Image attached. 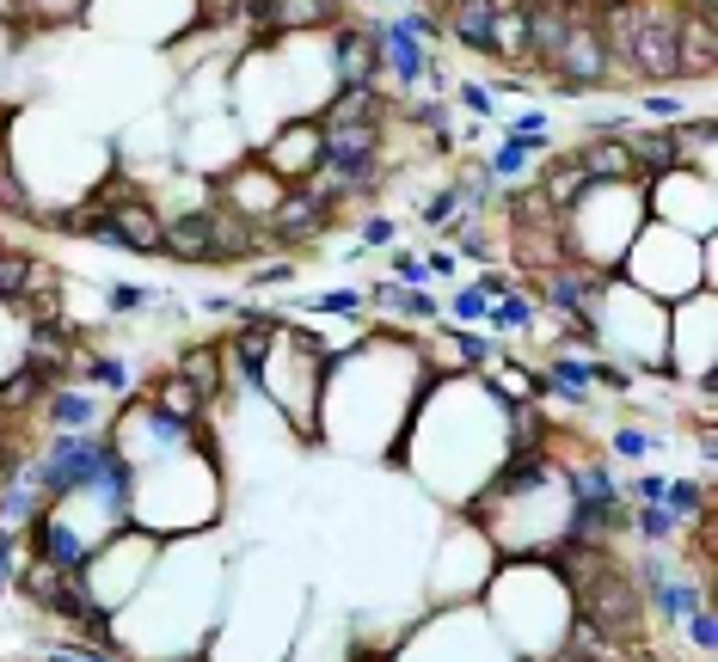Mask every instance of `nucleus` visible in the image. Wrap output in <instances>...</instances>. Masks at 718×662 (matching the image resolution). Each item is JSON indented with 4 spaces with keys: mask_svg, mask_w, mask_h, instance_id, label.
I'll return each mask as SVG.
<instances>
[{
    "mask_svg": "<svg viewBox=\"0 0 718 662\" xmlns=\"http://www.w3.org/2000/svg\"><path fill=\"white\" fill-rule=\"evenodd\" d=\"M609 49H602V32H595V25H571V32H565V44L553 49V62H547V74L559 80V93L565 98H578V93H590V86H602V80H609Z\"/></svg>",
    "mask_w": 718,
    "mask_h": 662,
    "instance_id": "f257e3e1",
    "label": "nucleus"
},
{
    "mask_svg": "<svg viewBox=\"0 0 718 662\" xmlns=\"http://www.w3.org/2000/svg\"><path fill=\"white\" fill-rule=\"evenodd\" d=\"M626 68L645 74V80H682V56H675V13H670V7L645 0L639 32H633V44H626Z\"/></svg>",
    "mask_w": 718,
    "mask_h": 662,
    "instance_id": "f03ea898",
    "label": "nucleus"
},
{
    "mask_svg": "<svg viewBox=\"0 0 718 662\" xmlns=\"http://www.w3.org/2000/svg\"><path fill=\"white\" fill-rule=\"evenodd\" d=\"M338 216L332 202H320L313 190L289 185L277 202H270V216H265V240L270 246H308V240H320L326 233V221Z\"/></svg>",
    "mask_w": 718,
    "mask_h": 662,
    "instance_id": "7ed1b4c3",
    "label": "nucleus"
},
{
    "mask_svg": "<svg viewBox=\"0 0 718 662\" xmlns=\"http://www.w3.org/2000/svg\"><path fill=\"white\" fill-rule=\"evenodd\" d=\"M578 25L571 0H522V37H529V68H547L553 49L565 44V32Z\"/></svg>",
    "mask_w": 718,
    "mask_h": 662,
    "instance_id": "20e7f679",
    "label": "nucleus"
},
{
    "mask_svg": "<svg viewBox=\"0 0 718 662\" xmlns=\"http://www.w3.org/2000/svg\"><path fill=\"white\" fill-rule=\"evenodd\" d=\"M541 289H547V301L565 313V320H583L590 325L595 301L609 294V282L595 277V270H571V264H553V270H541Z\"/></svg>",
    "mask_w": 718,
    "mask_h": 662,
    "instance_id": "39448f33",
    "label": "nucleus"
},
{
    "mask_svg": "<svg viewBox=\"0 0 718 662\" xmlns=\"http://www.w3.org/2000/svg\"><path fill=\"white\" fill-rule=\"evenodd\" d=\"M258 19V32H320V25H338V0H252L246 7Z\"/></svg>",
    "mask_w": 718,
    "mask_h": 662,
    "instance_id": "423d86ee",
    "label": "nucleus"
},
{
    "mask_svg": "<svg viewBox=\"0 0 718 662\" xmlns=\"http://www.w3.org/2000/svg\"><path fill=\"white\" fill-rule=\"evenodd\" d=\"M332 74H338V86H375V80H381L375 32H357V25H344V32L332 37Z\"/></svg>",
    "mask_w": 718,
    "mask_h": 662,
    "instance_id": "0eeeda50",
    "label": "nucleus"
},
{
    "mask_svg": "<svg viewBox=\"0 0 718 662\" xmlns=\"http://www.w3.org/2000/svg\"><path fill=\"white\" fill-rule=\"evenodd\" d=\"M626 148V154H633V166H639V178L645 172H682V136H675V124L670 129H621V136H614Z\"/></svg>",
    "mask_w": 718,
    "mask_h": 662,
    "instance_id": "6e6552de",
    "label": "nucleus"
},
{
    "mask_svg": "<svg viewBox=\"0 0 718 662\" xmlns=\"http://www.w3.org/2000/svg\"><path fill=\"white\" fill-rule=\"evenodd\" d=\"M32 553L44 558V565H56V570H86L93 546H86V539H80L62 515H37V522H32Z\"/></svg>",
    "mask_w": 718,
    "mask_h": 662,
    "instance_id": "1a4fd4ad",
    "label": "nucleus"
},
{
    "mask_svg": "<svg viewBox=\"0 0 718 662\" xmlns=\"http://www.w3.org/2000/svg\"><path fill=\"white\" fill-rule=\"evenodd\" d=\"M320 166H381V129L350 124V129H320Z\"/></svg>",
    "mask_w": 718,
    "mask_h": 662,
    "instance_id": "9d476101",
    "label": "nucleus"
},
{
    "mask_svg": "<svg viewBox=\"0 0 718 662\" xmlns=\"http://www.w3.org/2000/svg\"><path fill=\"white\" fill-rule=\"evenodd\" d=\"M381 117H387V98H381V86H332L326 111H320V129H350V124L381 129Z\"/></svg>",
    "mask_w": 718,
    "mask_h": 662,
    "instance_id": "9b49d317",
    "label": "nucleus"
},
{
    "mask_svg": "<svg viewBox=\"0 0 718 662\" xmlns=\"http://www.w3.org/2000/svg\"><path fill=\"white\" fill-rule=\"evenodd\" d=\"M571 160H578V172L590 178V185H626V178H639L633 154H626L614 136H590L583 148H571Z\"/></svg>",
    "mask_w": 718,
    "mask_h": 662,
    "instance_id": "f8f14e48",
    "label": "nucleus"
},
{
    "mask_svg": "<svg viewBox=\"0 0 718 662\" xmlns=\"http://www.w3.org/2000/svg\"><path fill=\"white\" fill-rule=\"evenodd\" d=\"M713 49H718V37H713V13H706V7H694L687 19H675V56H682L687 80L713 74Z\"/></svg>",
    "mask_w": 718,
    "mask_h": 662,
    "instance_id": "ddd939ff",
    "label": "nucleus"
},
{
    "mask_svg": "<svg viewBox=\"0 0 718 662\" xmlns=\"http://www.w3.org/2000/svg\"><path fill=\"white\" fill-rule=\"evenodd\" d=\"M375 49H381V62L393 68V80H399V86H418L424 68H430L424 44L406 32V25H375Z\"/></svg>",
    "mask_w": 718,
    "mask_h": 662,
    "instance_id": "4468645a",
    "label": "nucleus"
},
{
    "mask_svg": "<svg viewBox=\"0 0 718 662\" xmlns=\"http://www.w3.org/2000/svg\"><path fill=\"white\" fill-rule=\"evenodd\" d=\"M491 25H498L491 0H461V7L442 13V32H449L461 49H473V56H491Z\"/></svg>",
    "mask_w": 718,
    "mask_h": 662,
    "instance_id": "2eb2a0df",
    "label": "nucleus"
},
{
    "mask_svg": "<svg viewBox=\"0 0 718 662\" xmlns=\"http://www.w3.org/2000/svg\"><path fill=\"white\" fill-rule=\"evenodd\" d=\"M160 258L209 264V209H190V216L166 221V233H160Z\"/></svg>",
    "mask_w": 718,
    "mask_h": 662,
    "instance_id": "dca6fc26",
    "label": "nucleus"
},
{
    "mask_svg": "<svg viewBox=\"0 0 718 662\" xmlns=\"http://www.w3.org/2000/svg\"><path fill=\"white\" fill-rule=\"evenodd\" d=\"M265 160H270L277 172H289V178L301 185V178H308V172L320 166V124H296V129H282V141L270 148Z\"/></svg>",
    "mask_w": 718,
    "mask_h": 662,
    "instance_id": "f3484780",
    "label": "nucleus"
},
{
    "mask_svg": "<svg viewBox=\"0 0 718 662\" xmlns=\"http://www.w3.org/2000/svg\"><path fill=\"white\" fill-rule=\"evenodd\" d=\"M25 350H32V369L44 374H62L68 362H74V350H68V325L56 320V325H32V344H25Z\"/></svg>",
    "mask_w": 718,
    "mask_h": 662,
    "instance_id": "a211bd4d",
    "label": "nucleus"
},
{
    "mask_svg": "<svg viewBox=\"0 0 718 662\" xmlns=\"http://www.w3.org/2000/svg\"><path fill=\"white\" fill-rule=\"evenodd\" d=\"M565 485H571V503H621L609 466H578V473H565Z\"/></svg>",
    "mask_w": 718,
    "mask_h": 662,
    "instance_id": "6ab92c4d",
    "label": "nucleus"
},
{
    "mask_svg": "<svg viewBox=\"0 0 718 662\" xmlns=\"http://www.w3.org/2000/svg\"><path fill=\"white\" fill-rule=\"evenodd\" d=\"M32 277H37V264L25 258V252L0 246V301H19V294L32 289Z\"/></svg>",
    "mask_w": 718,
    "mask_h": 662,
    "instance_id": "aec40b11",
    "label": "nucleus"
},
{
    "mask_svg": "<svg viewBox=\"0 0 718 662\" xmlns=\"http://www.w3.org/2000/svg\"><path fill=\"white\" fill-rule=\"evenodd\" d=\"M49 423H56V435L93 430V399H80V393H56V399H49Z\"/></svg>",
    "mask_w": 718,
    "mask_h": 662,
    "instance_id": "412c9836",
    "label": "nucleus"
},
{
    "mask_svg": "<svg viewBox=\"0 0 718 662\" xmlns=\"http://www.w3.org/2000/svg\"><path fill=\"white\" fill-rule=\"evenodd\" d=\"M160 411H166V417H178V423H190V417H197V411H204V393H197V386H190L185 381V374H178V381H166V386H160Z\"/></svg>",
    "mask_w": 718,
    "mask_h": 662,
    "instance_id": "4be33fe9",
    "label": "nucleus"
},
{
    "mask_svg": "<svg viewBox=\"0 0 718 662\" xmlns=\"http://www.w3.org/2000/svg\"><path fill=\"white\" fill-rule=\"evenodd\" d=\"M49 386H44V374L37 369H19L13 381H0V411H25L32 399H44Z\"/></svg>",
    "mask_w": 718,
    "mask_h": 662,
    "instance_id": "5701e85b",
    "label": "nucleus"
},
{
    "mask_svg": "<svg viewBox=\"0 0 718 662\" xmlns=\"http://www.w3.org/2000/svg\"><path fill=\"white\" fill-rule=\"evenodd\" d=\"M178 374H185V381L197 386V393H204V399H209V393H216V386H221L216 350H185V356H178Z\"/></svg>",
    "mask_w": 718,
    "mask_h": 662,
    "instance_id": "b1692460",
    "label": "nucleus"
},
{
    "mask_svg": "<svg viewBox=\"0 0 718 662\" xmlns=\"http://www.w3.org/2000/svg\"><path fill=\"white\" fill-rule=\"evenodd\" d=\"M663 509H670L675 522H682V515H700V509H706V485H687V478H670V485H663Z\"/></svg>",
    "mask_w": 718,
    "mask_h": 662,
    "instance_id": "393cba45",
    "label": "nucleus"
},
{
    "mask_svg": "<svg viewBox=\"0 0 718 662\" xmlns=\"http://www.w3.org/2000/svg\"><path fill=\"white\" fill-rule=\"evenodd\" d=\"M633 527H639V534L651 539V546H663V539H675V527H682V522H675V515H670L663 503H639V515H633Z\"/></svg>",
    "mask_w": 718,
    "mask_h": 662,
    "instance_id": "a878e982",
    "label": "nucleus"
},
{
    "mask_svg": "<svg viewBox=\"0 0 718 662\" xmlns=\"http://www.w3.org/2000/svg\"><path fill=\"white\" fill-rule=\"evenodd\" d=\"M491 325H534V301H522V294H503L498 307L485 313Z\"/></svg>",
    "mask_w": 718,
    "mask_h": 662,
    "instance_id": "bb28decb",
    "label": "nucleus"
},
{
    "mask_svg": "<svg viewBox=\"0 0 718 662\" xmlns=\"http://www.w3.org/2000/svg\"><path fill=\"white\" fill-rule=\"evenodd\" d=\"M19 478V442H13V423H7V411H0V491Z\"/></svg>",
    "mask_w": 718,
    "mask_h": 662,
    "instance_id": "cd10ccee",
    "label": "nucleus"
},
{
    "mask_svg": "<svg viewBox=\"0 0 718 662\" xmlns=\"http://www.w3.org/2000/svg\"><path fill=\"white\" fill-rule=\"evenodd\" d=\"M461 216V202H454V185H442L437 197L424 202V228H442V221H454Z\"/></svg>",
    "mask_w": 718,
    "mask_h": 662,
    "instance_id": "c85d7f7f",
    "label": "nucleus"
},
{
    "mask_svg": "<svg viewBox=\"0 0 718 662\" xmlns=\"http://www.w3.org/2000/svg\"><path fill=\"white\" fill-rule=\"evenodd\" d=\"M529 166V148H516V141H503L498 160H491V178H516V172Z\"/></svg>",
    "mask_w": 718,
    "mask_h": 662,
    "instance_id": "c756f323",
    "label": "nucleus"
},
{
    "mask_svg": "<svg viewBox=\"0 0 718 662\" xmlns=\"http://www.w3.org/2000/svg\"><path fill=\"white\" fill-rule=\"evenodd\" d=\"M485 313H491V301H485L479 289H461V294H454V320H461V325L485 320Z\"/></svg>",
    "mask_w": 718,
    "mask_h": 662,
    "instance_id": "7c9ffc66",
    "label": "nucleus"
},
{
    "mask_svg": "<svg viewBox=\"0 0 718 662\" xmlns=\"http://www.w3.org/2000/svg\"><path fill=\"white\" fill-rule=\"evenodd\" d=\"M687 638H694L700 650H713L718 644V619L706 614V607H694V614H687Z\"/></svg>",
    "mask_w": 718,
    "mask_h": 662,
    "instance_id": "2f4dec72",
    "label": "nucleus"
},
{
    "mask_svg": "<svg viewBox=\"0 0 718 662\" xmlns=\"http://www.w3.org/2000/svg\"><path fill=\"white\" fill-rule=\"evenodd\" d=\"M614 454L639 461V454H651V435H639V430H614Z\"/></svg>",
    "mask_w": 718,
    "mask_h": 662,
    "instance_id": "473e14b6",
    "label": "nucleus"
},
{
    "mask_svg": "<svg viewBox=\"0 0 718 662\" xmlns=\"http://www.w3.org/2000/svg\"><path fill=\"white\" fill-rule=\"evenodd\" d=\"M148 301H154V294H148V289H129V282H117V289H111V307H117V313L148 307Z\"/></svg>",
    "mask_w": 718,
    "mask_h": 662,
    "instance_id": "72a5a7b5",
    "label": "nucleus"
},
{
    "mask_svg": "<svg viewBox=\"0 0 718 662\" xmlns=\"http://www.w3.org/2000/svg\"><path fill=\"white\" fill-rule=\"evenodd\" d=\"M393 233H399V228H393L387 216H369V221H362V246H387Z\"/></svg>",
    "mask_w": 718,
    "mask_h": 662,
    "instance_id": "f704fd0d",
    "label": "nucleus"
},
{
    "mask_svg": "<svg viewBox=\"0 0 718 662\" xmlns=\"http://www.w3.org/2000/svg\"><path fill=\"white\" fill-rule=\"evenodd\" d=\"M663 485H670L663 473H645V478H633V497L639 503H663Z\"/></svg>",
    "mask_w": 718,
    "mask_h": 662,
    "instance_id": "c9c22d12",
    "label": "nucleus"
},
{
    "mask_svg": "<svg viewBox=\"0 0 718 662\" xmlns=\"http://www.w3.org/2000/svg\"><path fill=\"white\" fill-rule=\"evenodd\" d=\"M86 374H93L99 386H124V362H86Z\"/></svg>",
    "mask_w": 718,
    "mask_h": 662,
    "instance_id": "e433bc0d",
    "label": "nucleus"
},
{
    "mask_svg": "<svg viewBox=\"0 0 718 662\" xmlns=\"http://www.w3.org/2000/svg\"><path fill=\"white\" fill-rule=\"evenodd\" d=\"M645 111L663 117V124H682V98H645Z\"/></svg>",
    "mask_w": 718,
    "mask_h": 662,
    "instance_id": "4c0bfd02",
    "label": "nucleus"
},
{
    "mask_svg": "<svg viewBox=\"0 0 718 662\" xmlns=\"http://www.w3.org/2000/svg\"><path fill=\"white\" fill-rule=\"evenodd\" d=\"M313 307H320V313H357V294H320V301H313Z\"/></svg>",
    "mask_w": 718,
    "mask_h": 662,
    "instance_id": "58836bf2",
    "label": "nucleus"
},
{
    "mask_svg": "<svg viewBox=\"0 0 718 662\" xmlns=\"http://www.w3.org/2000/svg\"><path fill=\"white\" fill-rule=\"evenodd\" d=\"M510 289H516V282L503 277V270H491V277H479V294H485V301H491V294H498V301H503V294H510Z\"/></svg>",
    "mask_w": 718,
    "mask_h": 662,
    "instance_id": "ea45409f",
    "label": "nucleus"
},
{
    "mask_svg": "<svg viewBox=\"0 0 718 662\" xmlns=\"http://www.w3.org/2000/svg\"><path fill=\"white\" fill-rule=\"evenodd\" d=\"M461 105H467V111H479V117H485V111H491V93H479V86H461Z\"/></svg>",
    "mask_w": 718,
    "mask_h": 662,
    "instance_id": "a19ab883",
    "label": "nucleus"
},
{
    "mask_svg": "<svg viewBox=\"0 0 718 662\" xmlns=\"http://www.w3.org/2000/svg\"><path fill=\"white\" fill-rule=\"evenodd\" d=\"M296 277V264H265V270H258V282H289Z\"/></svg>",
    "mask_w": 718,
    "mask_h": 662,
    "instance_id": "79ce46f5",
    "label": "nucleus"
},
{
    "mask_svg": "<svg viewBox=\"0 0 718 662\" xmlns=\"http://www.w3.org/2000/svg\"><path fill=\"white\" fill-rule=\"evenodd\" d=\"M621 657H626V650H621ZM621 657H609V662H621ZM559 662H595V657H559Z\"/></svg>",
    "mask_w": 718,
    "mask_h": 662,
    "instance_id": "37998d69",
    "label": "nucleus"
}]
</instances>
